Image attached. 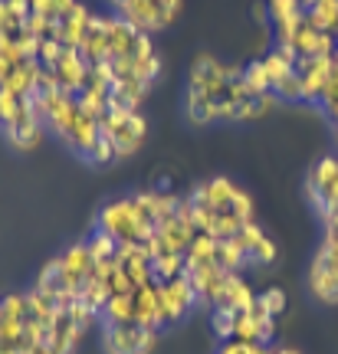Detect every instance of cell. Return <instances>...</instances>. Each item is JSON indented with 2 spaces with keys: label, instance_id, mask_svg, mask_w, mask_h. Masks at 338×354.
<instances>
[{
  "label": "cell",
  "instance_id": "1",
  "mask_svg": "<svg viewBox=\"0 0 338 354\" xmlns=\"http://www.w3.org/2000/svg\"><path fill=\"white\" fill-rule=\"evenodd\" d=\"M96 230L109 233L118 246H148V233L138 223L135 203L132 197H118V201H109L99 210V223Z\"/></svg>",
  "mask_w": 338,
  "mask_h": 354
},
{
  "label": "cell",
  "instance_id": "2",
  "mask_svg": "<svg viewBox=\"0 0 338 354\" xmlns=\"http://www.w3.org/2000/svg\"><path fill=\"white\" fill-rule=\"evenodd\" d=\"M115 13L141 33L164 30L181 10V0H112Z\"/></svg>",
  "mask_w": 338,
  "mask_h": 354
},
{
  "label": "cell",
  "instance_id": "3",
  "mask_svg": "<svg viewBox=\"0 0 338 354\" xmlns=\"http://www.w3.org/2000/svg\"><path fill=\"white\" fill-rule=\"evenodd\" d=\"M102 131L109 135L115 148V158H128V154H135L141 148V141L148 135V122L141 118V112H105L99 118Z\"/></svg>",
  "mask_w": 338,
  "mask_h": 354
},
{
  "label": "cell",
  "instance_id": "4",
  "mask_svg": "<svg viewBox=\"0 0 338 354\" xmlns=\"http://www.w3.org/2000/svg\"><path fill=\"white\" fill-rule=\"evenodd\" d=\"M158 344V331L138 322L128 325H102V348L105 354H148Z\"/></svg>",
  "mask_w": 338,
  "mask_h": 354
},
{
  "label": "cell",
  "instance_id": "5",
  "mask_svg": "<svg viewBox=\"0 0 338 354\" xmlns=\"http://www.w3.org/2000/svg\"><path fill=\"white\" fill-rule=\"evenodd\" d=\"M309 289L315 299L335 305L338 302V256L326 253L319 246V253L312 259V272H309Z\"/></svg>",
  "mask_w": 338,
  "mask_h": 354
},
{
  "label": "cell",
  "instance_id": "6",
  "mask_svg": "<svg viewBox=\"0 0 338 354\" xmlns=\"http://www.w3.org/2000/svg\"><path fill=\"white\" fill-rule=\"evenodd\" d=\"M161 302H164V318H168V325L181 322V318L194 308L197 295H194V286H190L188 272L171 279V282H161Z\"/></svg>",
  "mask_w": 338,
  "mask_h": 354
},
{
  "label": "cell",
  "instance_id": "7",
  "mask_svg": "<svg viewBox=\"0 0 338 354\" xmlns=\"http://www.w3.org/2000/svg\"><path fill=\"white\" fill-rule=\"evenodd\" d=\"M256 299V292L250 289V282L240 276V272H230L224 282L220 295L213 299V308H226V312H243L247 305Z\"/></svg>",
  "mask_w": 338,
  "mask_h": 354
},
{
  "label": "cell",
  "instance_id": "8",
  "mask_svg": "<svg viewBox=\"0 0 338 354\" xmlns=\"http://www.w3.org/2000/svg\"><path fill=\"white\" fill-rule=\"evenodd\" d=\"M102 325H128V322H135V292H128V295H112L105 308H102L99 315Z\"/></svg>",
  "mask_w": 338,
  "mask_h": 354
},
{
  "label": "cell",
  "instance_id": "9",
  "mask_svg": "<svg viewBox=\"0 0 338 354\" xmlns=\"http://www.w3.org/2000/svg\"><path fill=\"white\" fill-rule=\"evenodd\" d=\"M243 82L250 86L253 95H266V92H273V76H269V69H266L263 59H253V63L243 66Z\"/></svg>",
  "mask_w": 338,
  "mask_h": 354
},
{
  "label": "cell",
  "instance_id": "10",
  "mask_svg": "<svg viewBox=\"0 0 338 354\" xmlns=\"http://www.w3.org/2000/svg\"><path fill=\"white\" fill-rule=\"evenodd\" d=\"M305 13H309V20H312L319 30H328V33L335 37V30H338V0H315Z\"/></svg>",
  "mask_w": 338,
  "mask_h": 354
},
{
  "label": "cell",
  "instance_id": "11",
  "mask_svg": "<svg viewBox=\"0 0 338 354\" xmlns=\"http://www.w3.org/2000/svg\"><path fill=\"white\" fill-rule=\"evenodd\" d=\"M86 246H89V253H92V259H96V266L112 263L115 256H118V243H115L109 233H102V230H92V233H89Z\"/></svg>",
  "mask_w": 338,
  "mask_h": 354
},
{
  "label": "cell",
  "instance_id": "12",
  "mask_svg": "<svg viewBox=\"0 0 338 354\" xmlns=\"http://www.w3.org/2000/svg\"><path fill=\"white\" fill-rule=\"evenodd\" d=\"M273 95L279 102H299L302 99V76L296 69H289L273 82Z\"/></svg>",
  "mask_w": 338,
  "mask_h": 354
},
{
  "label": "cell",
  "instance_id": "13",
  "mask_svg": "<svg viewBox=\"0 0 338 354\" xmlns=\"http://www.w3.org/2000/svg\"><path fill=\"white\" fill-rule=\"evenodd\" d=\"M266 10H269V20H292V17H302L305 7L302 0H266Z\"/></svg>",
  "mask_w": 338,
  "mask_h": 354
},
{
  "label": "cell",
  "instance_id": "14",
  "mask_svg": "<svg viewBox=\"0 0 338 354\" xmlns=\"http://www.w3.org/2000/svg\"><path fill=\"white\" fill-rule=\"evenodd\" d=\"M26 24V17H20V13L10 7V0H0V37H7V33H13V30H20V26Z\"/></svg>",
  "mask_w": 338,
  "mask_h": 354
},
{
  "label": "cell",
  "instance_id": "15",
  "mask_svg": "<svg viewBox=\"0 0 338 354\" xmlns=\"http://www.w3.org/2000/svg\"><path fill=\"white\" fill-rule=\"evenodd\" d=\"M233 318H237V312H226V308H213V328H217V335L220 338H233Z\"/></svg>",
  "mask_w": 338,
  "mask_h": 354
},
{
  "label": "cell",
  "instance_id": "16",
  "mask_svg": "<svg viewBox=\"0 0 338 354\" xmlns=\"http://www.w3.org/2000/svg\"><path fill=\"white\" fill-rule=\"evenodd\" d=\"M266 344H253V342H237V338H226L220 342V351L217 354H260Z\"/></svg>",
  "mask_w": 338,
  "mask_h": 354
},
{
  "label": "cell",
  "instance_id": "17",
  "mask_svg": "<svg viewBox=\"0 0 338 354\" xmlns=\"http://www.w3.org/2000/svg\"><path fill=\"white\" fill-rule=\"evenodd\" d=\"M260 299H263V305L269 308V315H273V318L283 315V308H286V295H283L279 289H266V292H260Z\"/></svg>",
  "mask_w": 338,
  "mask_h": 354
},
{
  "label": "cell",
  "instance_id": "18",
  "mask_svg": "<svg viewBox=\"0 0 338 354\" xmlns=\"http://www.w3.org/2000/svg\"><path fill=\"white\" fill-rule=\"evenodd\" d=\"M17 63H20L17 56H10V53H3V50H0V86H3V79L10 76V69H13Z\"/></svg>",
  "mask_w": 338,
  "mask_h": 354
},
{
  "label": "cell",
  "instance_id": "19",
  "mask_svg": "<svg viewBox=\"0 0 338 354\" xmlns=\"http://www.w3.org/2000/svg\"><path fill=\"white\" fill-rule=\"evenodd\" d=\"M273 354H299V351H289V348H273Z\"/></svg>",
  "mask_w": 338,
  "mask_h": 354
},
{
  "label": "cell",
  "instance_id": "20",
  "mask_svg": "<svg viewBox=\"0 0 338 354\" xmlns=\"http://www.w3.org/2000/svg\"><path fill=\"white\" fill-rule=\"evenodd\" d=\"M315 0H302V7H305V10H309V7H312Z\"/></svg>",
  "mask_w": 338,
  "mask_h": 354
},
{
  "label": "cell",
  "instance_id": "21",
  "mask_svg": "<svg viewBox=\"0 0 338 354\" xmlns=\"http://www.w3.org/2000/svg\"><path fill=\"white\" fill-rule=\"evenodd\" d=\"M0 354H17V351H10V348H0Z\"/></svg>",
  "mask_w": 338,
  "mask_h": 354
}]
</instances>
